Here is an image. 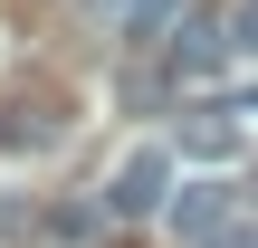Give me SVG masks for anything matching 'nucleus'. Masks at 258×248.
<instances>
[{"instance_id": "obj_7", "label": "nucleus", "mask_w": 258, "mask_h": 248, "mask_svg": "<svg viewBox=\"0 0 258 248\" xmlns=\"http://www.w3.org/2000/svg\"><path fill=\"white\" fill-rule=\"evenodd\" d=\"M211 248H258V229H239V220H230V229H220Z\"/></svg>"}, {"instance_id": "obj_3", "label": "nucleus", "mask_w": 258, "mask_h": 248, "mask_svg": "<svg viewBox=\"0 0 258 248\" xmlns=\"http://www.w3.org/2000/svg\"><path fill=\"white\" fill-rule=\"evenodd\" d=\"M172 229L211 248L220 229H230V191H220V182H191V191H172Z\"/></svg>"}, {"instance_id": "obj_8", "label": "nucleus", "mask_w": 258, "mask_h": 248, "mask_svg": "<svg viewBox=\"0 0 258 248\" xmlns=\"http://www.w3.org/2000/svg\"><path fill=\"white\" fill-rule=\"evenodd\" d=\"M153 10H172V0H153Z\"/></svg>"}, {"instance_id": "obj_2", "label": "nucleus", "mask_w": 258, "mask_h": 248, "mask_svg": "<svg viewBox=\"0 0 258 248\" xmlns=\"http://www.w3.org/2000/svg\"><path fill=\"white\" fill-rule=\"evenodd\" d=\"M57 105H67V96H57L48 76H29V86L0 105V143H10V153H38V143H57V134H67V115H57Z\"/></svg>"}, {"instance_id": "obj_1", "label": "nucleus", "mask_w": 258, "mask_h": 248, "mask_svg": "<svg viewBox=\"0 0 258 248\" xmlns=\"http://www.w3.org/2000/svg\"><path fill=\"white\" fill-rule=\"evenodd\" d=\"M144 210H172V153L163 143H134L105 172V220H144Z\"/></svg>"}, {"instance_id": "obj_6", "label": "nucleus", "mask_w": 258, "mask_h": 248, "mask_svg": "<svg viewBox=\"0 0 258 248\" xmlns=\"http://www.w3.org/2000/svg\"><path fill=\"white\" fill-rule=\"evenodd\" d=\"M96 220H105V201H96V210H86V201H67V210H48V229H57V239H96Z\"/></svg>"}, {"instance_id": "obj_5", "label": "nucleus", "mask_w": 258, "mask_h": 248, "mask_svg": "<svg viewBox=\"0 0 258 248\" xmlns=\"http://www.w3.org/2000/svg\"><path fill=\"white\" fill-rule=\"evenodd\" d=\"M182 143H191L201 162H230V153H239V124H230V115H201V124L182 134Z\"/></svg>"}, {"instance_id": "obj_4", "label": "nucleus", "mask_w": 258, "mask_h": 248, "mask_svg": "<svg viewBox=\"0 0 258 248\" xmlns=\"http://www.w3.org/2000/svg\"><path fill=\"white\" fill-rule=\"evenodd\" d=\"M230 48H239V38H230V19H191V29H182V48H172V67H182V76H211V67H230Z\"/></svg>"}]
</instances>
